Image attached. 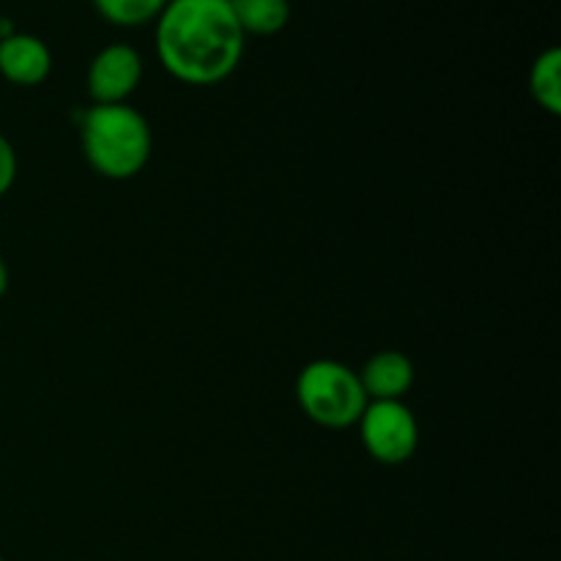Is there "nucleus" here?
<instances>
[{"mask_svg":"<svg viewBox=\"0 0 561 561\" xmlns=\"http://www.w3.org/2000/svg\"><path fill=\"white\" fill-rule=\"evenodd\" d=\"M296 400L307 420L329 431L354 427L370 403L359 373L337 359H316L305 365L296 378Z\"/></svg>","mask_w":561,"mask_h":561,"instance_id":"3","label":"nucleus"},{"mask_svg":"<svg viewBox=\"0 0 561 561\" xmlns=\"http://www.w3.org/2000/svg\"><path fill=\"white\" fill-rule=\"evenodd\" d=\"M531 99L551 115L561 113V49L548 47L529 69Z\"/></svg>","mask_w":561,"mask_h":561,"instance_id":"9","label":"nucleus"},{"mask_svg":"<svg viewBox=\"0 0 561 561\" xmlns=\"http://www.w3.org/2000/svg\"><path fill=\"white\" fill-rule=\"evenodd\" d=\"M9 283H11L9 263H5V261H3V255H0V299H3L5 290H9Z\"/></svg>","mask_w":561,"mask_h":561,"instance_id":"12","label":"nucleus"},{"mask_svg":"<svg viewBox=\"0 0 561 561\" xmlns=\"http://www.w3.org/2000/svg\"><path fill=\"white\" fill-rule=\"evenodd\" d=\"M153 22L159 64L186 85H217L244 58L247 36L230 0H168Z\"/></svg>","mask_w":561,"mask_h":561,"instance_id":"1","label":"nucleus"},{"mask_svg":"<svg viewBox=\"0 0 561 561\" xmlns=\"http://www.w3.org/2000/svg\"><path fill=\"white\" fill-rule=\"evenodd\" d=\"M80 142L93 173L110 181L135 179L146 170L153 151L151 124L137 107L93 104L80 124Z\"/></svg>","mask_w":561,"mask_h":561,"instance_id":"2","label":"nucleus"},{"mask_svg":"<svg viewBox=\"0 0 561 561\" xmlns=\"http://www.w3.org/2000/svg\"><path fill=\"white\" fill-rule=\"evenodd\" d=\"M49 71H53V53L44 38L22 31L0 38V75L11 85H42Z\"/></svg>","mask_w":561,"mask_h":561,"instance_id":"6","label":"nucleus"},{"mask_svg":"<svg viewBox=\"0 0 561 561\" xmlns=\"http://www.w3.org/2000/svg\"><path fill=\"white\" fill-rule=\"evenodd\" d=\"M140 82L142 55L131 44H107L88 66V93L93 104H126Z\"/></svg>","mask_w":561,"mask_h":561,"instance_id":"5","label":"nucleus"},{"mask_svg":"<svg viewBox=\"0 0 561 561\" xmlns=\"http://www.w3.org/2000/svg\"><path fill=\"white\" fill-rule=\"evenodd\" d=\"M359 373L367 400H403L414 387V362L400 351H378Z\"/></svg>","mask_w":561,"mask_h":561,"instance_id":"7","label":"nucleus"},{"mask_svg":"<svg viewBox=\"0 0 561 561\" xmlns=\"http://www.w3.org/2000/svg\"><path fill=\"white\" fill-rule=\"evenodd\" d=\"M244 36H277L290 20L288 0H230Z\"/></svg>","mask_w":561,"mask_h":561,"instance_id":"8","label":"nucleus"},{"mask_svg":"<svg viewBox=\"0 0 561 561\" xmlns=\"http://www.w3.org/2000/svg\"><path fill=\"white\" fill-rule=\"evenodd\" d=\"M16 151L5 135H0V197L14 186L16 181Z\"/></svg>","mask_w":561,"mask_h":561,"instance_id":"11","label":"nucleus"},{"mask_svg":"<svg viewBox=\"0 0 561 561\" xmlns=\"http://www.w3.org/2000/svg\"><path fill=\"white\" fill-rule=\"evenodd\" d=\"M356 427L362 447L381 466L409 463L420 447V422L403 400H370Z\"/></svg>","mask_w":561,"mask_h":561,"instance_id":"4","label":"nucleus"},{"mask_svg":"<svg viewBox=\"0 0 561 561\" xmlns=\"http://www.w3.org/2000/svg\"><path fill=\"white\" fill-rule=\"evenodd\" d=\"M93 5L113 25L137 27L157 20L168 0H93Z\"/></svg>","mask_w":561,"mask_h":561,"instance_id":"10","label":"nucleus"},{"mask_svg":"<svg viewBox=\"0 0 561 561\" xmlns=\"http://www.w3.org/2000/svg\"><path fill=\"white\" fill-rule=\"evenodd\" d=\"M0 561H5V559H3V557H0Z\"/></svg>","mask_w":561,"mask_h":561,"instance_id":"13","label":"nucleus"}]
</instances>
